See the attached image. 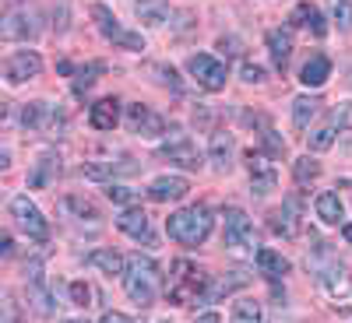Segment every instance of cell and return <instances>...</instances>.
I'll use <instances>...</instances> for the list:
<instances>
[{
    "label": "cell",
    "instance_id": "30bf717a",
    "mask_svg": "<svg viewBox=\"0 0 352 323\" xmlns=\"http://www.w3.org/2000/svg\"><path fill=\"white\" fill-rule=\"evenodd\" d=\"M226 246H229V250L257 246L254 225H250V218H247L240 208H229V211H226Z\"/></svg>",
    "mask_w": 352,
    "mask_h": 323
},
{
    "label": "cell",
    "instance_id": "1f68e13d",
    "mask_svg": "<svg viewBox=\"0 0 352 323\" xmlns=\"http://www.w3.org/2000/svg\"><path fill=\"white\" fill-rule=\"evenodd\" d=\"M46 120H50V106L46 102H28L25 109H21V123L25 127H46Z\"/></svg>",
    "mask_w": 352,
    "mask_h": 323
},
{
    "label": "cell",
    "instance_id": "603a6c76",
    "mask_svg": "<svg viewBox=\"0 0 352 323\" xmlns=\"http://www.w3.org/2000/svg\"><path fill=\"white\" fill-rule=\"evenodd\" d=\"M292 25L310 28L314 36H328V21H324V14H320L314 4H300L296 11H292Z\"/></svg>",
    "mask_w": 352,
    "mask_h": 323
},
{
    "label": "cell",
    "instance_id": "ab89813d",
    "mask_svg": "<svg viewBox=\"0 0 352 323\" xmlns=\"http://www.w3.org/2000/svg\"><path fill=\"white\" fill-rule=\"evenodd\" d=\"M240 74H243V81H247V84H261V81H264V67H261V64H250V60L243 64V71H240Z\"/></svg>",
    "mask_w": 352,
    "mask_h": 323
},
{
    "label": "cell",
    "instance_id": "6da1fadb",
    "mask_svg": "<svg viewBox=\"0 0 352 323\" xmlns=\"http://www.w3.org/2000/svg\"><path fill=\"white\" fill-rule=\"evenodd\" d=\"M159 281H162V274H159V263H155L152 256L134 253V256L127 260L124 288H127V296H131L138 306H152V302H155V296H159Z\"/></svg>",
    "mask_w": 352,
    "mask_h": 323
},
{
    "label": "cell",
    "instance_id": "277c9868",
    "mask_svg": "<svg viewBox=\"0 0 352 323\" xmlns=\"http://www.w3.org/2000/svg\"><path fill=\"white\" fill-rule=\"evenodd\" d=\"M92 18H96V25H99V32H102L113 46H120V49H134V53H141V49H144V36H141V32H131V28H124L106 4H92Z\"/></svg>",
    "mask_w": 352,
    "mask_h": 323
},
{
    "label": "cell",
    "instance_id": "ee69618b",
    "mask_svg": "<svg viewBox=\"0 0 352 323\" xmlns=\"http://www.w3.org/2000/svg\"><path fill=\"white\" fill-rule=\"evenodd\" d=\"M197 323H222V316L219 313H204V316H197Z\"/></svg>",
    "mask_w": 352,
    "mask_h": 323
},
{
    "label": "cell",
    "instance_id": "2e32d148",
    "mask_svg": "<svg viewBox=\"0 0 352 323\" xmlns=\"http://www.w3.org/2000/svg\"><path fill=\"white\" fill-rule=\"evenodd\" d=\"M116 228L127 232L131 239H144V243H152V225H148V215H144L141 208H127L120 218H116Z\"/></svg>",
    "mask_w": 352,
    "mask_h": 323
},
{
    "label": "cell",
    "instance_id": "4dcf8cb0",
    "mask_svg": "<svg viewBox=\"0 0 352 323\" xmlns=\"http://www.w3.org/2000/svg\"><path fill=\"white\" fill-rule=\"evenodd\" d=\"M60 208H64L67 215H74V218H88V222L99 218V208H96L92 200H85V197H64Z\"/></svg>",
    "mask_w": 352,
    "mask_h": 323
},
{
    "label": "cell",
    "instance_id": "83f0119b",
    "mask_svg": "<svg viewBox=\"0 0 352 323\" xmlns=\"http://www.w3.org/2000/svg\"><path fill=\"white\" fill-rule=\"evenodd\" d=\"M250 278L243 274V271H229V278H219L208 291H204V299L208 302H215V299H222V296H229V291H236V288H243Z\"/></svg>",
    "mask_w": 352,
    "mask_h": 323
},
{
    "label": "cell",
    "instance_id": "44dd1931",
    "mask_svg": "<svg viewBox=\"0 0 352 323\" xmlns=\"http://www.w3.org/2000/svg\"><path fill=\"white\" fill-rule=\"evenodd\" d=\"M317 278H320V285L328 288V296H335V299H342L349 291V274H345L342 263H328V267H320Z\"/></svg>",
    "mask_w": 352,
    "mask_h": 323
},
{
    "label": "cell",
    "instance_id": "4fadbf2b",
    "mask_svg": "<svg viewBox=\"0 0 352 323\" xmlns=\"http://www.w3.org/2000/svg\"><path fill=\"white\" fill-rule=\"evenodd\" d=\"M162 158H169V162H176V165H184V169H197V165H201L197 148L190 144V137L180 134V130H173V137L162 144Z\"/></svg>",
    "mask_w": 352,
    "mask_h": 323
},
{
    "label": "cell",
    "instance_id": "8fae6325",
    "mask_svg": "<svg viewBox=\"0 0 352 323\" xmlns=\"http://www.w3.org/2000/svg\"><path fill=\"white\" fill-rule=\"evenodd\" d=\"M247 169H250V190H254L257 197H268V193L275 190V183H278V172H275V165H272L268 158H264L261 152H250Z\"/></svg>",
    "mask_w": 352,
    "mask_h": 323
},
{
    "label": "cell",
    "instance_id": "b9f144b4",
    "mask_svg": "<svg viewBox=\"0 0 352 323\" xmlns=\"http://www.w3.org/2000/svg\"><path fill=\"white\" fill-rule=\"evenodd\" d=\"M99 323H134V320H131V316H124V313H106Z\"/></svg>",
    "mask_w": 352,
    "mask_h": 323
},
{
    "label": "cell",
    "instance_id": "484cf974",
    "mask_svg": "<svg viewBox=\"0 0 352 323\" xmlns=\"http://www.w3.org/2000/svg\"><path fill=\"white\" fill-rule=\"evenodd\" d=\"M257 267L268 278H282V274H289V260L275 250H257Z\"/></svg>",
    "mask_w": 352,
    "mask_h": 323
},
{
    "label": "cell",
    "instance_id": "9a60e30c",
    "mask_svg": "<svg viewBox=\"0 0 352 323\" xmlns=\"http://www.w3.org/2000/svg\"><path fill=\"white\" fill-rule=\"evenodd\" d=\"M134 14H138V21H141L144 28H162V25L173 18V11H169L166 0H134Z\"/></svg>",
    "mask_w": 352,
    "mask_h": 323
},
{
    "label": "cell",
    "instance_id": "d6a6232c",
    "mask_svg": "<svg viewBox=\"0 0 352 323\" xmlns=\"http://www.w3.org/2000/svg\"><path fill=\"white\" fill-rule=\"evenodd\" d=\"M292 176H296V183H314L320 176V165L307 155V158H296V165H292Z\"/></svg>",
    "mask_w": 352,
    "mask_h": 323
},
{
    "label": "cell",
    "instance_id": "9c48e42d",
    "mask_svg": "<svg viewBox=\"0 0 352 323\" xmlns=\"http://www.w3.org/2000/svg\"><path fill=\"white\" fill-rule=\"evenodd\" d=\"M39 71H43V60H39V53H32V49H18V53H11L8 60H4L8 84L32 81V77H39Z\"/></svg>",
    "mask_w": 352,
    "mask_h": 323
},
{
    "label": "cell",
    "instance_id": "bcb514c9",
    "mask_svg": "<svg viewBox=\"0 0 352 323\" xmlns=\"http://www.w3.org/2000/svg\"><path fill=\"white\" fill-rule=\"evenodd\" d=\"M342 236H345V239H349V243H352V222H349V225H345V228H342Z\"/></svg>",
    "mask_w": 352,
    "mask_h": 323
},
{
    "label": "cell",
    "instance_id": "7c38bea8",
    "mask_svg": "<svg viewBox=\"0 0 352 323\" xmlns=\"http://www.w3.org/2000/svg\"><path fill=\"white\" fill-rule=\"evenodd\" d=\"M127 127H131V134H138V137H159V134L166 130L162 116L152 112L148 106H141V102L127 106Z\"/></svg>",
    "mask_w": 352,
    "mask_h": 323
},
{
    "label": "cell",
    "instance_id": "ac0fdd59",
    "mask_svg": "<svg viewBox=\"0 0 352 323\" xmlns=\"http://www.w3.org/2000/svg\"><path fill=\"white\" fill-rule=\"evenodd\" d=\"M232 152H236V144H232V137L226 130H215L212 134V144H208V158L219 172H229L232 169Z\"/></svg>",
    "mask_w": 352,
    "mask_h": 323
},
{
    "label": "cell",
    "instance_id": "60d3db41",
    "mask_svg": "<svg viewBox=\"0 0 352 323\" xmlns=\"http://www.w3.org/2000/svg\"><path fill=\"white\" fill-rule=\"evenodd\" d=\"M338 127H349L352 130V106H342L338 109Z\"/></svg>",
    "mask_w": 352,
    "mask_h": 323
},
{
    "label": "cell",
    "instance_id": "f1b7e54d",
    "mask_svg": "<svg viewBox=\"0 0 352 323\" xmlns=\"http://www.w3.org/2000/svg\"><path fill=\"white\" fill-rule=\"evenodd\" d=\"M317 109H320V102H317V99L300 95L296 102H292V123H296L300 130H307V127H310V120L317 116Z\"/></svg>",
    "mask_w": 352,
    "mask_h": 323
},
{
    "label": "cell",
    "instance_id": "5b68a950",
    "mask_svg": "<svg viewBox=\"0 0 352 323\" xmlns=\"http://www.w3.org/2000/svg\"><path fill=\"white\" fill-rule=\"evenodd\" d=\"M39 36V14L32 8H14L0 18V39L4 43H21Z\"/></svg>",
    "mask_w": 352,
    "mask_h": 323
},
{
    "label": "cell",
    "instance_id": "7dc6e473",
    "mask_svg": "<svg viewBox=\"0 0 352 323\" xmlns=\"http://www.w3.org/2000/svg\"><path fill=\"white\" fill-rule=\"evenodd\" d=\"M64 323H85V320H64Z\"/></svg>",
    "mask_w": 352,
    "mask_h": 323
},
{
    "label": "cell",
    "instance_id": "e575fe53",
    "mask_svg": "<svg viewBox=\"0 0 352 323\" xmlns=\"http://www.w3.org/2000/svg\"><path fill=\"white\" fill-rule=\"evenodd\" d=\"M32 302L43 316H53V296L43 288V281H32Z\"/></svg>",
    "mask_w": 352,
    "mask_h": 323
},
{
    "label": "cell",
    "instance_id": "52a82bcc",
    "mask_svg": "<svg viewBox=\"0 0 352 323\" xmlns=\"http://www.w3.org/2000/svg\"><path fill=\"white\" fill-rule=\"evenodd\" d=\"M11 215H14L18 228H21V232H28L32 239H39V243H43V239L50 236V225H46L43 211H39L28 197H14V200H11Z\"/></svg>",
    "mask_w": 352,
    "mask_h": 323
},
{
    "label": "cell",
    "instance_id": "836d02e7",
    "mask_svg": "<svg viewBox=\"0 0 352 323\" xmlns=\"http://www.w3.org/2000/svg\"><path fill=\"white\" fill-rule=\"evenodd\" d=\"M307 144H310V152H324V148H331V144H335V123H328V127H320V130L307 134Z\"/></svg>",
    "mask_w": 352,
    "mask_h": 323
},
{
    "label": "cell",
    "instance_id": "74e56055",
    "mask_svg": "<svg viewBox=\"0 0 352 323\" xmlns=\"http://www.w3.org/2000/svg\"><path fill=\"white\" fill-rule=\"evenodd\" d=\"M106 197L113 200V204H131L138 193L134 190H127V187H116V183H109V190H106Z\"/></svg>",
    "mask_w": 352,
    "mask_h": 323
},
{
    "label": "cell",
    "instance_id": "ffe728a7",
    "mask_svg": "<svg viewBox=\"0 0 352 323\" xmlns=\"http://www.w3.org/2000/svg\"><path fill=\"white\" fill-rule=\"evenodd\" d=\"M268 53H272V64L278 71L289 67V56H292V36L285 32V28H275V32H268Z\"/></svg>",
    "mask_w": 352,
    "mask_h": 323
},
{
    "label": "cell",
    "instance_id": "cb8c5ba5",
    "mask_svg": "<svg viewBox=\"0 0 352 323\" xmlns=\"http://www.w3.org/2000/svg\"><path fill=\"white\" fill-rule=\"evenodd\" d=\"M328 77H331V60H328V56H310L307 67H303V74H300V81H303L307 88H320Z\"/></svg>",
    "mask_w": 352,
    "mask_h": 323
},
{
    "label": "cell",
    "instance_id": "f35d334b",
    "mask_svg": "<svg viewBox=\"0 0 352 323\" xmlns=\"http://www.w3.org/2000/svg\"><path fill=\"white\" fill-rule=\"evenodd\" d=\"M88 299H92V288H88L85 281H74L71 285V302L74 306H88Z\"/></svg>",
    "mask_w": 352,
    "mask_h": 323
},
{
    "label": "cell",
    "instance_id": "ba28073f",
    "mask_svg": "<svg viewBox=\"0 0 352 323\" xmlns=\"http://www.w3.org/2000/svg\"><path fill=\"white\" fill-rule=\"evenodd\" d=\"M300 200L296 197H289V200H282V208H275L272 211V232L275 236H282V239H296L300 232H303V218H300Z\"/></svg>",
    "mask_w": 352,
    "mask_h": 323
},
{
    "label": "cell",
    "instance_id": "d590c367",
    "mask_svg": "<svg viewBox=\"0 0 352 323\" xmlns=\"http://www.w3.org/2000/svg\"><path fill=\"white\" fill-rule=\"evenodd\" d=\"M102 71H106V67H102L99 60H96V64H88V67H81L78 77H74V92H85V88L96 81V74H102Z\"/></svg>",
    "mask_w": 352,
    "mask_h": 323
},
{
    "label": "cell",
    "instance_id": "8d00e7d4",
    "mask_svg": "<svg viewBox=\"0 0 352 323\" xmlns=\"http://www.w3.org/2000/svg\"><path fill=\"white\" fill-rule=\"evenodd\" d=\"M335 21H338V28H352V4L349 0H335Z\"/></svg>",
    "mask_w": 352,
    "mask_h": 323
},
{
    "label": "cell",
    "instance_id": "f6af8a7d",
    "mask_svg": "<svg viewBox=\"0 0 352 323\" xmlns=\"http://www.w3.org/2000/svg\"><path fill=\"white\" fill-rule=\"evenodd\" d=\"M0 250H4V256H11V250H14V243H11V236H4V246H0Z\"/></svg>",
    "mask_w": 352,
    "mask_h": 323
},
{
    "label": "cell",
    "instance_id": "7bdbcfd3",
    "mask_svg": "<svg viewBox=\"0 0 352 323\" xmlns=\"http://www.w3.org/2000/svg\"><path fill=\"white\" fill-rule=\"evenodd\" d=\"M4 323H14V299L4 296Z\"/></svg>",
    "mask_w": 352,
    "mask_h": 323
},
{
    "label": "cell",
    "instance_id": "4316f807",
    "mask_svg": "<svg viewBox=\"0 0 352 323\" xmlns=\"http://www.w3.org/2000/svg\"><path fill=\"white\" fill-rule=\"evenodd\" d=\"M56 176H60V158H56V155H43L36 162V172L28 176V183H32V187H46V183L56 180Z\"/></svg>",
    "mask_w": 352,
    "mask_h": 323
},
{
    "label": "cell",
    "instance_id": "e0dca14e",
    "mask_svg": "<svg viewBox=\"0 0 352 323\" xmlns=\"http://www.w3.org/2000/svg\"><path fill=\"white\" fill-rule=\"evenodd\" d=\"M141 165L131 162V158H120V162H92V165H85V180H113V176H131L138 172Z\"/></svg>",
    "mask_w": 352,
    "mask_h": 323
},
{
    "label": "cell",
    "instance_id": "5bb4252c",
    "mask_svg": "<svg viewBox=\"0 0 352 323\" xmlns=\"http://www.w3.org/2000/svg\"><path fill=\"white\" fill-rule=\"evenodd\" d=\"M190 193V183L184 180V176H159V180L148 187V197L166 204V200H184Z\"/></svg>",
    "mask_w": 352,
    "mask_h": 323
},
{
    "label": "cell",
    "instance_id": "3957f363",
    "mask_svg": "<svg viewBox=\"0 0 352 323\" xmlns=\"http://www.w3.org/2000/svg\"><path fill=\"white\" fill-rule=\"evenodd\" d=\"M197 296H204V274L190 260H176L173 278H169V302L187 306V302H197Z\"/></svg>",
    "mask_w": 352,
    "mask_h": 323
},
{
    "label": "cell",
    "instance_id": "d6986e66",
    "mask_svg": "<svg viewBox=\"0 0 352 323\" xmlns=\"http://www.w3.org/2000/svg\"><path fill=\"white\" fill-rule=\"evenodd\" d=\"M116 120H120V102L116 99H99L92 109H88V123L96 130H113Z\"/></svg>",
    "mask_w": 352,
    "mask_h": 323
},
{
    "label": "cell",
    "instance_id": "8992f818",
    "mask_svg": "<svg viewBox=\"0 0 352 323\" xmlns=\"http://www.w3.org/2000/svg\"><path fill=\"white\" fill-rule=\"evenodd\" d=\"M187 71L194 74V81L204 88V92H222L226 88V64L215 60L208 53H194L187 60Z\"/></svg>",
    "mask_w": 352,
    "mask_h": 323
},
{
    "label": "cell",
    "instance_id": "7402d4cb",
    "mask_svg": "<svg viewBox=\"0 0 352 323\" xmlns=\"http://www.w3.org/2000/svg\"><path fill=\"white\" fill-rule=\"evenodd\" d=\"M314 211H317V218L324 222V225H338V222H342V200H338V193H331V190L317 193Z\"/></svg>",
    "mask_w": 352,
    "mask_h": 323
},
{
    "label": "cell",
    "instance_id": "d4e9b609",
    "mask_svg": "<svg viewBox=\"0 0 352 323\" xmlns=\"http://www.w3.org/2000/svg\"><path fill=\"white\" fill-rule=\"evenodd\" d=\"M88 263L106 274H127V260L116 253V250H96V253H88Z\"/></svg>",
    "mask_w": 352,
    "mask_h": 323
},
{
    "label": "cell",
    "instance_id": "7a4b0ae2",
    "mask_svg": "<svg viewBox=\"0 0 352 323\" xmlns=\"http://www.w3.org/2000/svg\"><path fill=\"white\" fill-rule=\"evenodd\" d=\"M212 211L208 208H184V211H176L166 218V232H169V239L176 243H184V246H197L212 236Z\"/></svg>",
    "mask_w": 352,
    "mask_h": 323
},
{
    "label": "cell",
    "instance_id": "f546056e",
    "mask_svg": "<svg viewBox=\"0 0 352 323\" xmlns=\"http://www.w3.org/2000/svg\"><path fill=\"white\" fill-rule=\"evenodd\" d=\"M229 323H264L261 302H254V299H240L236 306H232V316H229Z\"/></svg>",
    "mask_w": 352,
    "mask_h": 323
}]
</instances>
